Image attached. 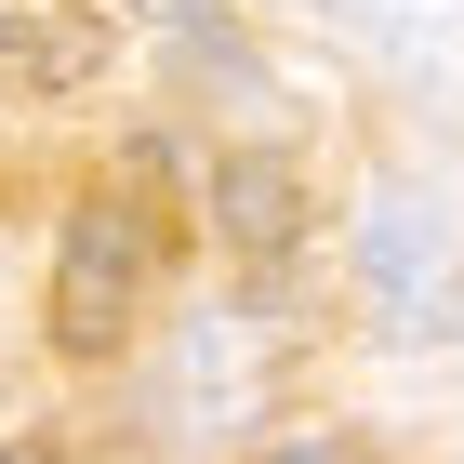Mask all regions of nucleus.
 Here are the masks:
<instances>
[{
  "label": "nucleus",
  "instance_id": "20e7f679",
  "mask_svg": "<svg viewBox=\"0 0 464 464\" xmlns=\"http://www.w3.org/2000/svg\"><path fill=\"white\" fill-rule=\"evenodd\" d=\"M213 226L252 252V266H279L292 226H305V213H292V173H279V160H226V173H213Z\"/></svg>",
  "mask_w": 464,
  "mask_h": 464
},
{
  "label": "nucleus",
  "instance_id": "f257e3e1",
  "mask_svg": "<svg viewBox=\"0 0 464 464\" xmlns=\"http://www.w3.org/2000/svg\"><path fill=\"white\" fill-rule=\"evenodd\" d=\"M358 292L385 305V332H464V226L425 213L411 186H372V213H358Z\"/></svg>",
  "mask_w": 464,
  "mask_h": 464
},
{
  "label": "nucleus",
  "instance_id": "423d86ee",
  "mask_svg": "<svg viewBox=\"0 0 464 464\" xmlns=\"http://www.w3.org/2000/svg\"><path fill=\"white\" fill-rule=\"evenodd\" d=\"M0 464H53V451H40V438H27V451H0Z\"/></svg>",
  "mask_w": 464,
  "mask_h": 464
},
{
  "label": "nucleus",
  "instance_id": "39448f33",
  "mask_svg": "<svg viewBox=\"0 0 464 464\" xmlns=\"http://www.w3.org/2000/svg\"><path fill=\"white\" fill-rule=\"evenodd\" d=\"M252 464H372L358 438H279V451H252Z\"/></svg>",
  "mask_w": 464,
  "mask_h": 464
},
{
  "label": "nucleus",
  "instance_id": "f03ea898",
  "mask_svg": "<svg viewBox=\"0 0 464 464\" xmlns=\"http://www.w3.org/2000/svg\"><path fill=\"white\" fill-rule=\"evenodd\" d=\"M146 266H160V226H146V199H80L67 213V266H53V345L67 358H107L120 345V319H133V292H146Z\"/></svg>",
  "mask_w": 464,
  "mask_h": 464
},
{
  "label": "nucleus",
  "instance_id": "7ed1b4c3",
  "mask_svg": "<svg viewBox=\"0 0 464 464\" xmlns=\"http://www.w3.org/2000/svg\"><path fill=\"white\" fill-rule=\"evenodd\" d=\"M372 53H398L411 80H464V0H332Z\"/></svg>",
  "mask_w": 464,
  "mask_h": 464
}]
</instances>
